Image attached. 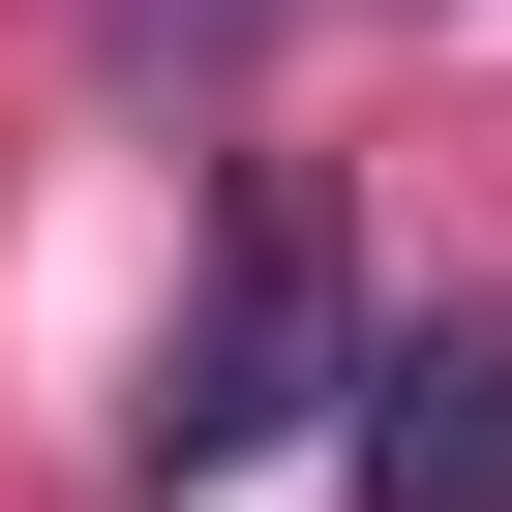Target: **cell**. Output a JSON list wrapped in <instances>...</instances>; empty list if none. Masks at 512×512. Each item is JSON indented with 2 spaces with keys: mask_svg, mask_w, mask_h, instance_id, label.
<instances>
[{
  "mask_svg": "<svg viewBox=\"0 0 512 512\" xmlns=\"http://www.w3.org/2000/svg\"><path fill=\"white\" fill-rule=\"evenodd\" d=\"M302 392H362V362H332V211L241 181V211H211V302L151 332V482H241Z\"/></svg>",
  "mask_w": 512,
  "mask_h": 512,
  "instance_id": "6da1fadb",
  "label": "cell"
},
{
  "mask_svg": "<svg viewBox=\"0 0 512 512\" xmlns=\"http://www.w3.org/2000/svg\"><path fill=\"white\" fill-rule=\"evenodd\" d=\"M362 482L392 512H512V332H392L362 362Z\"/></svg>",
  "mask_w": 512,
  "mask_h": 512,
  "instance_id": "7a4b0ae2",
  "label": "cell"
},
{
  "mask_svg": "<svg viewBox=\"0 0 512 512\" xmlns=\"http://www.w3.org/2000/svg\"><path fill=\"white\" fill-rule=\"evenodd\" d=\"M211 31H241V0H121V61H211Z\"/></svg>",
  "mask_w": 512,
  "mask_h": 512,
  "instance_id": "3957f363",
  "label": "cell"
}]
</instances>
